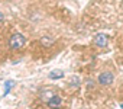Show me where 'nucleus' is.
<instances>
[{"mask_svg":"<svg viewBox=\"0 0 123 109\" xmlns=\"http://www.w3.org/2000/svg\"><path fill=\"white\" fill-rule=\"evenodd\" d=\"M25 36L23 35H20V34H15L10 39H9V45H10V48H13V49H18V48H22L23 45H25Z\"/></svg>","mask_w":123,"mask_h":109,"instance_id":"nucleus-1","label":"nucleus"},{"mask_svg":"<svg viewBox=\"0 0 123 109\" xmlns=\"http://www.w3.org/2000/svg\"><path fill=\"white\" fill-rule=\"evenodd\" d=\"M113 79H114V76L110 71H104L98 76V82L101 84H110V83H113Z\"/></svg>","mask_w":123,"mask_h":109,"instance_id":"nucleus-2","label":"nucleus"},{"mask_svg":"<svg viewBox=\"0 0 123 109\" xmlns=\"http://www.w3.org/2000/svg\"><path fill=\"white\" fill-rule=\"evenodd\" d=\"M94 42H96V45H98V47H106V45H107V38H106V35L98 34V35H96Z\"/></svg>","mask_w":123,"mask_h":109,"instance_id":"nucleus-3","label":"nucleus"},{"mask_svg":"<svg viewBox=\"0 0 123 109\" xmlns=\"http://www.w3.org/2000/svg\"><path fill=\"white\" fill-rule=\"evenodd\" d=\"M46 103H48V106H51V108H58V106L61 105V97H59L58 95H55V96H54L52 99H49Z\"/></svg>","mask_w":123,"mask_h":109,"instance_id":"nucleus-4","label":"nucleus"},{"mask_svg":"<svg viewBox=\"0 0 123 109\" xmlns=\"http://www.w3.org/2000/svg\"><path fill=\"white\" fill-rule=\"evenodd\" d=\"M62 77H64V73L59 71V70H55V71L49 73V79H62Z\"/></svg>","mask_w":123,"mask_h":109,"instance_id":"nucleus-5","label":"nucleus"},{"mask_svg":"<svg viewBox=\"0 0 123 109\" xmlns=\"http://www.w3.org/2000/svg\"><path fill=\"white\" fill-rule=\"evenodd\" d=\"M12 86H13V82H12V80H7V82L5 83V95H3V96L9 95V90L12 89Z\"/></svg>","mask_w":123,"mask_h":109,"instance_id":"nucleus-6","label":"nucleus"},{"mask_svg":"<svg viewBox=\"0 0 123 109\" xmlns=\"http://www.w3.org/2000/svg\"><path fill=\"white\" fill-rule=\"evenodd\" d=\"M71 84H73V86H78V84H80V80H78V77H75V76H74V77L71 79Z\"/></svg>","mask_w":123,"mask_h":109,"instance_id":"nucleus-7","label":"nucleus"},{"mask_svg":"<svg viewBox=\"0 0 123 109\" xmlns=\"http://www.w3.org/2000/svg\"><path fill=\"white\" fill-rule=\"evenodd\" d=\"M2 20H3V15L0 13V23H2Z\"/></svg>","mask_w":123,"mask_h":109,"instance_id":"nucleus-8","label":"nucleus"}]
</instances>
